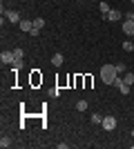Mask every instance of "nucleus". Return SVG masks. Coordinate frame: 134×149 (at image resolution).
I'll return each instance as SVG.
<instances>
[{
  "mask_svg": "<svg viewBox=\"0 0 134 149\" xmlns=\"http://www.w3.org/2000/svg\"><path fill=\"white\" fill-rule=\"evenodd\" d=\"M116 78H119V71H116L114 65H103L101 67V80L105 85H114Z\"/></svg>",
  "mask_w": 134,
  "mask_h": 149,
  "instance_id": "nucleus-1",
  "label": "nucleus"
},
{
  "mask_svg": "<svg viewBox=\"0 0 134 149\" xmlns=\"http://www.w3.org/2000/svg\"><path fill=\"white\" fill-rule=\"evenodd\" d=\"M114 87L119 89V91H121L123 96H128V93H130V85H125V80H123V76H119V78L114 80Z\"/></svg>",
  "mask_w": 134,
  "mask_h": 149,
  "instance_id": "nucleus-2",
  "label": "nucleus"
},
{
  "mask_svg": "<svg viewBox=\"0 0 134 149\" xmlns=\"http://www.w3.org/2000/svg\"><path fill=\"white\" fill-rule=\"evenodd\" d=\"M103 129H105V131L116 129V118H114V116H103Z\"/></svg>",
  "mask_w": 134,
  "mask_h": 149,
  "instance_id": "nucleus-3",
  "label": "nucleus"
},
{
  "mask_svg": "<svg viewBox=\"0 0 134 149\" xmlns=\"http://www.w3.org/2000/svg\"><path fill=\"white\" fill-rule=\"evenodd\" d=\"M0 62H2V65H13V62H16L13 51H2V54H0Z\"/></svg>",
  "mask_w": 134,
  "mask_h": 149,
  "instance_id": "nucleus-4",
  "label": "nucleus"
},
{
  "mask_svg": "<svg viewBox=\"0 0 134 149\" xmlns=\"http://www.w3.org/2000/svg\"><path fill=\"white\" fill-rule=\"evenodd\" d=\"M2 16H5L7 20H9V22H13V25H20V13L18 11H2Z\"/></svg>",
  "mask_w": 134,
  "mask_h": 149,
  "instance_id": "nucleus-5",
  "label": "nucleus"
},
{
  "mask_svg": "<svg viewBox=\"0 0 134 149\" xmlns=\"http://www.w3.org/2000/svg\"><path fill=\"white\" fill-rule=\"evenodd\" d=\"M123 31H125L128 36H134V20L132 18H128L125 22H123Z\"/></svg>",
  "mask_w": 134,
  "mask_h": 149,
  "instance_id": "nucleus-6",
  "label": "nucleus"
},
{
  "mask_svg": "<svg viewBox=\"0 0 134 149\" xmlns=\"http://www.w3.org/2000/svg\"><path fill=\"white\" fill-rule=\"evenodd\" d=\"M105 20H112V22L121 20V11H119V9H109V13L105 16Z\"/></svg>",
  "mask_w": 134,
  "mask_h": 149,
  "instance_id": "nucleus-7",
  "label": "nucleus"
},
{
  "mask_svg": "<svg viewBox=\"0 0 134 149\" xmlns=\"http://www.w3.org/2000/svg\"><path fill=\"white\" fill-rule=\"evenodd\" d=\"M63 62H65L63 54H54V56H51V65H54V67H60Z\"/></svg>",
  "mask_w": 134,
  "mask_h": 149,
  "instance_id": "nucleus-8",
  "label": "nucleus"
},
{
  "mask_svg": "<svg viewBox=\"0 0 134 149\" xmlns=\"http://www.w3.org/2000/svg\"><path fill=\"white\" fill-rule=\"evenodd\" d=\"M20 29H22V31H32V29H34V22L22 18V20H20Z\"/></svg>",
  "mask_w": 134,
  "mask_h": 149,
  "instance_id": "nucleus-9",
  "label": "nucleus"
},
{
  "mask_svg": "<svg viewBox=\"0 0 134 149\" xmlns=\"http://www.w3.org/2000/svg\"><path fill=\"white\" fill-rule=\"evenodd\" d=\"M123 80H125V85L132 87V85H134V74H132V71H125V74H123Z\"/></svg>",
  "mask_w": 134,
  "mask_h": 149,
  "instance_id": "nucleus-10",
  "label": "nucleus"
},
{
  "mask_svg": "<svg viewBox=\"0 0 134 149\" xmlns=\"http://www.w3.org/2000/svg\"><path fill=\"white\" fill-rule=\"evenodd\" d=\"M0 147H2V149L11 147V138H9V136H2V138H0Z\"/></svg>",
  "mask_w": 134,
  "mask_h": 149,
  "instance_id": "nucleus-11",
  "label": "nucleus"
},
{
  "mask_svg": "<svg viewBox=\"0 0 134 149\" xmlns=\"http://www.w3.org/2000/svg\"><path fill=\"white\" fill-rule=\"evenodd\" d=\"M98 9H101V16H103V18L109 13V5H107V2H101V5H98Z\"/></svg>",
  "mask_w": 134,
  "mask_h": 149,
  "instance_id": "nucleus-12",
  "label": "nucleus"
},
{
  "mask_svg": "<svg viewBox=\"0 0 134 149\" xmlns=\"http://www.w3.org/2000/svg\"><path fill=\"white\" fill-rule=\"evenodd\" d=\"M22 62H25V58H16V62L11 65L13 71H20V69H22Z\"/></svg>",
  "mask_w": 134,
  "mask_h": 149,
  "instance_id": "nucleus-13",
  "label": "nucleus"
},
{
  "mask_svg": "<svg viewBox=\"0 0 134 149\" xmlns=\"http://www.w3.org/2000/svg\"><path fill=\"white\" fill-rule=\"evenodd\" d=\"M114 67H116V71H119V76H123V74H125V71H128V67H125L123 62H116Z\"/></svg>",
  "mask_w": 134,
  "mask_h": 149,
  "instance_id": "nucleus-14",
  "label": "nucleus"
},
{
  "mask_svg": "<svg viewBox=\"0 0 134 149\" xmlns=\"http://www.w3.org/2000/svg\"><path fill=\"white\" fill-rule=\"evenodd\" d=\"M92 123L94 125H103V116L101 113H92Z\"/></svg>",
  "mask_w": 134,
  "mask_h": 149,
  "instance_id": "nucleus-15",
  "label": "nucleus"
},
{
  "mask_svg": "<svg viewBox=\"0 0 134 149\" xmlns=\"http://www.w3.org/2000/svg\"><path fill=\"white\" fill-rule=\"evenodd\" d=\"M76 109H78V111H85V109H87V100H78V102H76Z\"/></svg>",
  "mask_w": 134,
  "mask_h": 149,
  "instance_id": "nucleus-16",
  "label": "nucleus"
},
{
  "mask_svg": "<svg viewBox=\"0 0 134 149\" xmlns=\"http://www.w3.org/2000/svg\"><path fill=\"white\" fill-rule=\"evenodd\" d=\"M34 27H36V29H43L45 27V18H36L34 20Z\"/></svg>",
  "mask_w": 134,
  "mask_h": 149,
  "instance_id": "nucleus-17",
  "label": "nucleus"
},
{
  "mask_svg": "<svg viewBox=\"0 0 134 149\" xmlns=\"http://www.w3.org/2000/svg\"><path fill=\"white\" fill-rule=\"evenodd\" d=\"M13 56L16 58H25V49H13Z\"/></svg>",
  "mask_w": 134,
  "mask_h": 149,
  "instance_id": "nucleus-18",
  "label": "nucleus"
},
{
  "mask_svg": "<svg viewBox=\"0 0 134 149\" xmlns=\"http://www.w3.org/2000/svg\"><path fill=\"white\" fill-rule=\"evenodd\" d=\"M123 49H125V51H134V45L128 40V42H123Z\"/></svg>",
  "mask_w": 134,
  "mask_h": 149,
  "instance_id": "nucleus-19",
  "label": "nucleus"
},
{
  "mask_svg": "<svg viewBox=\"0 0 134 149\" xmlns=\"http://www.w3.org/2000/svg\"><path fill=\"white\" fill-rule=\"evenodd\" d=\"M85 87H87V89L92 87V78H89V76H85Z\"/></svg>",
  "mask_w": 134,
  "mask_h": 149,
  "instance_id": "nucleus-20",
  "label": "nucleus"
},
{
  "mask_svg": "<svg viewBox=\"0 0 134 149\" xmlns=\"http://www.w3.org/2000/svg\"><path fill=\"white\" fill-rule=\"evenodd\" d=\"M128 18H132V20H134V11H132V13H128Z\"/></svg>",
  "mask_w": 134,
  "mask_h": 149,
  "instance_id": "nucleus-21",
  "label": "nucleus"
}]
</instances>
